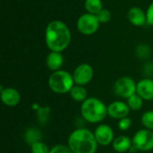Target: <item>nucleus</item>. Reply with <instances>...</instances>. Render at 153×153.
Here are the masks:
<instances>
[{
    "label": "nucleus",
    "mask_w": 153,
    "mask_h": 153,
    "mask_svg": "<svg viewBox=\"0 0 153 153\" xmlns=\"http://www.w3.org/2000/svg\"><path fill=\"white\" fill-rule=\"evenodd\" d=\"M141 123L144 128L153 131V110L145 111L142 115Z\"/></svg>",
    "instance_id": "aec40b11"
},
{
    "label": "nucleus",
    "mask_w": 153,
    "mask_h": 153,
    "mask_svg": "<svg viewBox=\"0 0 153 153\" xmlns=\"http://www.w3.org/2000/svg\"><path fill=\"white\" fill-rule=\"evenodd\" d=\"M96 16L100 23H107L111 19V13L108 9H102Z\"/></svg>",
    "instance_id": "5701e85b"
},
{
    "label": "nucleus",
    "mask_w": 153,
    "mask_h": 153,
    "mask_svg": "<svg viewBox=\"0 0 153 153\" xmlns=\"http://www.w3.org/2000/svg\"><path fill=\"white\" fill-rule=\"evenodd\" d=\"M128 21L134 26H143L147 23L146 12L139 6H133L127 13Z\"/></svg>",
    "instance_id": "ddd939ff"
},
{
    "label": "nucleus",
    "mask_w": 153,
    "mask_h": 153,
    "mask_svg": "<svg viewBox=\"0 0 153 153\" xmlns=\"http://www.w3.org/2000/svg\"><path fill=\"white\" fill-rule=\"evenodd\" d=\"M42 139V133L37 127H30L24 133V141L30 146L37 142L41 141Z\"/></svg>",
    "instance_id": "f3484780"
},
{
    "label": "nucleus",
    "mask_w": 153,
    "mask_h": 153,
    "mask_svg": "<svg viewBox=\"0 0 153 153\" xmlns=\"http://www.w3.org/2000/svg\"><path fill=\"white\" fill-rule=\"evenodd\" d=\"M69 95L71 97V99L76 102H80L82 103L85 100H87L88 97V91L85 89L84 86H81V85H74L72 90L69 92Z\"/></svg>",
    "instance_id": "dca6fc26"
},
{
    "label": "nucleus",
    "mask_w": 153,
    "mask_h": 153,
    "mask_svg": "<svg viewBox=\"0 0 153 153\" xmlns=\"http://www.w3.org/2000/svg\"><path fill=\"white\" fill-rule=\"evenodd\" d=\"M48 85L50 91L56 94L69 93L72 88L75 85L73 74L65 70L53 72L48 80Z\"/></svg>",
    "instance_id": "20e7f679"
},
{
    "label": "nucleus",
    "mask_w": 153,
    "mask_h": 153,
    "mask_svg": "<svg viewBox=\"0 0 153 153\" xmlns=\"http://www.w3.org/2000/svg\"><path fill=\"white\" fill-rule=\"evenodd\" d=\"M133 146L139 152H150L153 150V131L143 128L137 131L133 138Z\"/></svg>",
    "instance_id": "423d86ee"
},
{
    "label": "nucleus",
    "mask_w": 153,
    "mask_h": 153,
    "mask_svg": "<svg viewBox=\"0 0 153 153\" xmlns=\"http://www.w3.org/2000/svg\"><path fill=\"white\" fill-rule=\"evenodd\" d=\"M111 145L116 152L126 153L130 152L131 148L133 147V141L132 138L126 135H120L114 139Z\"/></svg>",
    "instance_id": "4468645a"
},
{
    "label": "nucleus",
    "mask_w": 153,
    "mask_h": 153,
    "mask_svg": "<svg viewBox=\"0 0 153 153\" xmlns=\"http://www.w3.org/2000/svg\"><path fill=\"white\" fill-rule=\"evenodd\" d=\"M132 126V120L131 118H129L128 117H125V118H122L120 120H118V123H117V127L120 131H127L128 129H130Z\"/></svg>",
    "instance_id": "b1692460"
},
{
    "label": "nucleus",
    "mask_w": 153,
    "mask_h": 153,
    "mask_svg": "<svg viewBox=\"0 0 153 153\" xmlns=\"http://www.w3.org/2000/svg\"><path fill=\"white\" fill-rule=\"evenodd\" d=\"M146 16H147V23L153 26V2L147 8Z\"/></svg>",
    "instance_id": "a878e982"
},
{
    "label": "nucleus",
    "mask_w": 153,
    "mask_h": 153,
    "mask_svg": "<svg viewBox=\"0 0 153 153\" xmlns=\"http://www.w3.org/2000/svg\"><path fill=\"white\" fill-rule=\"evenodd\" d=\"M48 114H49V108H40L38 111V116H39V119L41 122H45L48 117Z\"/></svg>",
    "instance_id": "393cba45"
},
{
    "label": "nucleus",
    "mask_w": 153,
    "mask_h": 153,
    "mask_svg": "<svg viewBox=\"0 0 153 153\" xmlns=\"http://www.w3.org/2000/svg\"><path fill=\"white\" fill-rule=\"evenodd\" d=\"M143 101L144 100L137 93L134 94L133 96H131L129 99L126 100V103H127L128 107L133 111L141 110L143 107Z\"/></svg>",
    "instance_id": "6ab92c4d"
},
{
    "label": "nucleus",
    "mask_w": 153,
    "mask_h": 153,
    "mask_svg": "<svg viewBox=\"0 0 153 153\" xmlns=\"http://www.w3.org/2000/svg\"><path fill=\"white\" fill-rule=\"evenodd\" d=\"M100 22H99L97 16L91 13H83L82 14L76 22V27L79 32L83 35H92L100 28Z\"/></svg>",
    "instance_id": "0eeeda50"
},
{
    "label": "nucleus",
    "mask_w": 153,
    "mask_h": 153,
    "mask_svg": "<svg viewBox=\"0 0 153 153\" xmlns=\"http://www.w3.org/2000/svg\"><path fill=\"white\" fill-rule=\"evenodd\" d=\"M45 41L50 51L62 53L69 47L72 41L71 30L62 21H51L45 30Z\"/></svg>",
    "instance_id": "f257e3e1"
},
{
    "label": "nucleus",
    "mask_w": 153,
    "mask_h": 153,
    "mask_svg": "<svg viewBox=\"0 0 153 153\" xmlns=\"http://www.w3.org/2000/svg\"><path fill=\"white\" fill-rule=\"evenodd\" d=\"M0 98L2 103L4 106L11 107V108L19 105L22 99L20 92L16 89L12 87L3 88L2 86L0 89Z\"/></svg>",
    "instance_id": "9b49d317"
},
{
    "label": "nucleus",
    "mask_w": 153,
    "mask_h": 153,
    "mask_svg": "<svg viewBox=\"0 0 153 153\" xmlns=\"http://www.w3.org/2000/svg\"><path fill=\"white\" fill-rule=\"evenodd\" d=\"M31 153H49V147L42 141L37 142L30 146Z\"/></svg>",
    "instance_id": "412c9836"
},
{
    "label": "nucleus",
    "mask_w": 153,
    "mask_h": 153,
    "mask_svg": "<svg viewBox=\"0 0 153 153\" xmlns=\"http://www.w3.org/2000/svg\"><path fill=\"white\" fill-rule=\"evenodd\" d=\"M131 109L127 103L123 100H115L108 106V116L116 120L127 117Z\"/></svg>",
    "instance_id": "9d476101"
},
{
    "label": "nucleus",
    "mask_w": 153,
    "mask_h": 153,
    "mask_svg": "<svg viewBox=\"0 0 153 153\" xmlns=\"http://www.w3.org/2000/svg\"><path fill=\"white\" fill-rule=\"evenodd\" d=\"M64 64V56L61 52L50 51L46 58V65L48 70L56 72L60 70Z\"/></svg>",
    "instance_id": "2eb2a0df"
},
{
    "label": "nucleus",
    "mask_w": 153,
    "mask_h": 153,
    "mask_svg": "<svg viewBox=\"0 0 153 153\" xmlns=\"http://www.w3.org/2000/svg\"><path fill=\"white\" fill-rule=\"evenodd\" d=\"M136 93L143 100H153V79L146 77L140 80L136 84Z\"/></svg>",
    "instance_id": "f8f14e48"
},
{
    "label": "nucleus",
    "mask_w": 153,
    "mask_h": 153,
    "mask_svg": "<svg viewBox=\"0 0 153 153\" xmlns=\"http://www.w3.org/2000/svg\"><path fill=\"white\" fill-rule=\"evenodd\" d=\"M67 145L73 153H96L99 146L94 133L84 127L77 128L69 134Z\"/></svg>",
    "instance_id": "f03ea898"
},
{
    "label": "nucleus",
    "mask_w": 153,
    "mask_h": 153,
    "mask_svg": "<svg viewBox=\"0 0 153 153\" xmlns=\"http://www.w3.org/2000/svg\"><path fill=\"white\" fill-rule=\"evenodd\" d=\"M94 135L99 145L106 147L112 144L115 137V133L111 126L106 124H100L94 130Z\"/></svg>",
    "instance_id": "1a4fd4ad"
},
{
    "label": "nucleus",
    "mask_w": 153,
    "mask_h": 153,
    "mask_svg": "<svg viewBox=\"0 0 153 153\" xmlns=\"http://www.w3.org/2000/svg\"><path fill=\"white\" fill-rule=\"evenodd\" d=\"M72 74L76 85L85 86L92 81L94 76V70L90 64L83 63L77 65Z\"/></svg>",
    "instance_id": "6e6552de"
},
{
    "label": "nucleus",
    "mask_w": 153,
    "mask_h": 153,
    "mask_svg": "<svg viewBox=\"0 0 153 153\" xmlns=\"http://www.w3.org/2000/svg\"><path fill=\"white\" fill-rule=\"evenodd\" d=\"M84 8L87 13L97 15L102 9L103 4L101 0H85Z\"/></svg>",
    "instance_id": "a211bd4d"
},
{
    "label": "nucleus",
    "mask_w": 153,
    "mask_h": 153,
    "mask_svg": "<svg viewBox=\"0 0 153 153\" xmlns=\"http://www.w3.org/2000/svg\"><path fill=\"white\" fill-rule=\"evenodd\" d=\"M136 82L129 76H122L118 78L114 85V93L120 99L127 100L136 93Z\"/></svg>",
    "instance_id": "39448f33"
},
{
    "label": "nucleus",
    "mask_w": 153,
    "mask_h": 153,
    "mask_svg": "<svg viewBox=\"0 0 153 153\" xmlns=\"http://www.w3.org/2000/svg\"><path fill=\"white\" fill-rule=\"evenodd\" d=\"M49 153H73V152L67 144H56L50 148Z\"/></svg>",
    "instance_id": "4be33fe9"
},
{
    "label": "nucleus",
    "mask_w": 153,
    "mask_h": 153,
    "mask_svg": "<svg viewBox=\"0 0 153 153\" xmlns=\"http://www.w3.org/2000/svg\"><path fill=\"white\" fill-rule=\"evenodd\" d=\"M81 116L90 124H100L108 116V106L98 98L89 97L81 103Z\"/></svg>",
    "instance_id": "7ed1b4c3"
}]
</instances>
